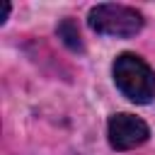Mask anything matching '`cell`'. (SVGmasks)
Here are the masks:
<instances>
[{
    "instance_id": "2",
    "label": "cell",
    "mask_w": 155,
    "mask_h": 155,
    "mask_svg": "<svg viewBox=\"0 0 155 155\" xmlns=\"http://www.w3.org/2000/svg\"><path fill=\"white\" fill-rule=\"evenodd\" d=\"M143 15L136 7L128 5H114V2H104V5H94L87 15V24L92 31L104 34V36H136L143 29Z\"/></svg>"
},
{
    "instance_id": "4",
    "label": "cell",
    "mask_w": 155,
    "mask_h": 155,
    "mask_svg": "<svg viewBox=\"0 0 155 155\" xmlns=\"http://www.w3.org/2000/svg\"><path fill=\"white\" fill-rule=\"evenodd\" d=\"M56 34L63 39V44L68 46V48H73V51H82L85 46H82V36H80V29H78V24L70 19V17H65L61 24H58V29H56Z\"/></svg>"
},
{
    "instance_id": "1",
    "label": "cell",
    "mask_w": 155,
    "mask_h": 155,
    "mask_svg": "<svg viewBox=\"0 0 155 155\" xmlns=\"http://www.w3.org/2000/svg\"><path fill=\"white\" fill-rule=\"evenodd\" d=\"M111 75L116 87L136 104H148L155 97V73L153 68L136 53H119L111 65Z\"/></svg>"
},
{
    "instance_id": "5",
    "label": "cell",
    "mask_w": 155,
    "mask_h": 155,
    "mask_svg": "<svg viewBox=\"0 0 155 155\" xmlns=\"http://www.w3.org/2000/svg\"><path fill=\"white\" fill-rule=\"evenodd\" d=\"M7 15H10V2H2V12H0V24H5Z\"/></svg>"
},
{
    "instance_id": "3",
    "label": "cell",
    "mask_w": 155,
    "mask_h": 155,
    "mask_svg": "<svg viewBox=\"0 0 155 155\" xmlns=\"http://www.w3.org/2000/svg\"><path fill=\"white\" fill-rule=\"evenodd\" d=\"M107 136H109V145L114 150H131V148L143 145L150 138V128L143 119L121 111V114L109 116Z\"/></svg>"
}]
</instances>
